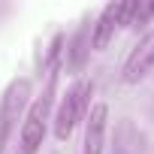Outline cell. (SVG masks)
<instances>
[{
    "mask_svg": "<svg viewBox=\"0 0 154 154\" xmlns=\"http://www.w3.org/2000/svg\"><path fill=\"white\" fill-rule=\"evenodd\" d=\"M109 154H145V136L136 130V124L130 118H121L115 124Z\"/></svg>",
    "mask_w": 154,
    "mask_h": 154,
    "instance_id": "obj_7",
    "label": "cell"
},
{
    "mask_svg": "<svg viewBox=\"0 0 154 154\" xmlns=\"http://www.w3.org/2000/svg\"><path fill=\"white\" fill-rule=\"evenodd\" d=\"M91 97H94V82L91 79H79L72 88H66V94L60 97V103L54 109V118H51V130H54L57 142H66L72 136V130L88 118Z\"/></svg>",
    "mask_w": 154,
    "mask_h": 154,
    "instance_id": "obj_2",
    "label": "cell"
},
{
    "mask_svg": "<svg viewBox=\"0 0 154 154\" xmlns=\"http://www.w3.org/2000/svg\"><path fill=\"white\" fill-rule=\"evenodd\" d=\"M127 9L130 3H106L100 9V15L91 21V48L103 51L109 45V39L118 33V27L127 24Z\"/></svg>",
    "mask_w": 154,
    "mask_h": 154,
    "instance_id": "obj_4",
    "label": "cell"
},
{
    "mask_svg": "<svg viewBox=\"0 0 154 154\" xmlns=\"http://www.w3.org/2000/svg\"><path fill=\"white\" fill-rule=\"evenodd\" d=\"M54 82H57V72L51 69L42 97L30 100V106H27V112L21 118V127H18V148H21V154H36L42 148V142H45L48 118H51V106H54Z\"/></svg>",
    "mask_w": 154,
    "mask_h": 154,
    "instance_id": "obj_1",
    "label": "cell"
},
{
    "mask_svg": "<svg viewBox=\"0 0 154 154\" xmlns=\"http://www.w3.org/2000/svg\"><path fill=\"white\" fill-rule=\"evenodd\" d=\"M88 54H91V24H85L79 33L66 42V48H63V60H66L69 69H82L85 60H88Z\"/></svg>",
    "mask_w": 154,
    "mask_h": 154,
    "instance_id": "obj_8",
    "label": "cell"
},
{
    "mask_svg": "<svg viewBox=\"0 0 154 154\" xmlns=\"http://www.w3.org/2000/svg\"><path fill=\"white\" fill-rule=\"evenodd\" d=\"M106 130H109V106L94 103L85 118V148L82 154H106Z\"/></svg>",
    "mask_w": 154,
    "mask_h": 154,
    "instance_id": "obj_6",
    "label": "cell"
},
{
    "mask_svg": "<svg viewBox=\"0 0 154 154\" xmlns=\"http://www.w3.org/2000/svg\"><path fill=\"white\" fill-rule=\"evenodd\" d=\"M151 18H154V3L139 0V3H130V9H127V24H124V27H145Z\"/></svg>",
    "mask_w": 154,
    "mask_h": 154,
    "instance_id": "obj_9",
    "label": "cell"
},
{
    "mask_svg": "<svg viewBox=\"0 0 154 154\" xmlns=\"http://www.w3.org/2000/svg\"><path fill=\"white\" fill-rule=\"evenodd\" d=\"M30 97H33V82L30 79H12L3 94H0V154L6 151L12 133L18 130V121L24 118L27 106H30Z\"/></svg>",
    "mask_w": 154,
    "mask_h": 154,
    "instance_id": "obj_3",
    "label": "cell"
},
{
    "mask_svg": "<svg viewBox=\"0 0 154 154\" xmlns=\"http://www.w3.org/2000/svg\"><path fill=\"white\" fill-rule=\"evenodd\" d=\"M151 69H154V30H148V33L130 48V54H127V60H124V66H121V82L136 85V82L145 79Z\"/></svg>",
    "mask_w": 154,
    "mask_h": 154,
    "instance_id": "obj_5",
    "label": "cell"
}]
</instances>
